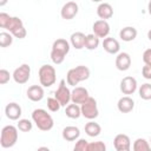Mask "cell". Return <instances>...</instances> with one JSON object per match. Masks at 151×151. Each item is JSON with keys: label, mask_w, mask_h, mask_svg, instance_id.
I'll use <instances>...</instances> for the list:
<instances>
[{"label": "cell", "mask_w": 151, "mask_h": 151, "mask_svg": "<svg viewBox=\"0 0 151 151\" xmlns=\"http://www.w3.org/2000/svg\"><path fill=\"white\" fill-rule=\"evenodd\" d=\"M32 120L41 131H50L54 125L52 116L47 113V111L44 109H35L32 112Z\"/></svg>", "instance_id": "6da1fadb"}, {"label": "cell", "mask_w": 151, "mask_h": 151, "mask_svg": "<svg viewBox=\"0 0 151 151\" xmlns=\"http://www.w3.org/2000/svg\"><path fill=\"white\" fill-rule=\"evenodd\" d=\"M70 51V44L66 39H57L53 45H52V51H51V59L54 64L59 65L64 61L66 54Z\"/></svg>", "instance_id": "7a4b0ae2"}, {"label": "cell", "mask_w": 151, "mask_h": 151, "mask_svg": "<svg viewBox=\"0 0 151 151\" xmlns=\"http://www.w3.org/2000/svg\"><path fill=\"white\" fill-rule=\"evenodd\" d=\"M88 77H90V68L87 66L79 65L77 67H73V68L68 70L67 76H66V81H67L68 85L76 86L80 81H84V80L88 79Z\"/></svg>", "instance_id": "3957f363"}, {"label": "cell", "mask_w": 151, "mask_h": 151, "mask_svg": "<svg viewBox=\"0 0 151 151\" xmlns=\"http://www.w3.org/2000/svg\"><path fill=\"white\" fill-rule=\"evenodd\" d=\"M18 140V127L13 125H6L1 130L0 144L4 149H8L15 145Z\"/></svg>", "instance_id": "277c9868"}, {"label": "cell", "mask_w": 151, "mask_h": 151, "mask_svg": "<svg viewBox=\"0 0 151 151\" xmlns=\"http://www.w3.org/2000/svg\"><path fill=\"white\" fill-rule=\"evenodd\" d=\"M39 81L44 87H50L55 83L57 72L55 68L51 65H42L39 68Z\"/></svg>", "instance_id": "5b68a950"}, {"label": "cell", "mask_w": 151, "mask_h": 151, "mask_svg": "<svg viewBox=\"0 0 151 151\" xmlns=\"http://www.w3.org/2000/svg\"><path fill=\"white\" fill-rule=\"evenodd\" d=\"M6 29H8L9 33H12V35L18 38V39H24L26 37V34H27L26 28L24 27L22 20L20 18H18V17H12L11 18V21L7 25Z\"/></svg>", "instance_id": "8992f818"}, {"label": "cell", "mask_w": 151, "mask_h": 151, "mask_svg": "<svg viewBox=\"0 0 151 151\" xmlns=\"http://www.w3.org/2000/svg\"><path fill=\"white\" fill-rule=\"evenodd\" d=\"M80 109H81V116H84L87 119H94L99 114V111H98V107H97V101L92 97H88L81 104Z\"/></svg>", "instance_id": "52a82bcc"}, {"label": "cell", "mask_w": 151, "mask_h": 151, "mask_svg": "<svg viewBox=\"0 0 151 151\" xmlns=\"http://www.w3.org/2000/svg\"><path fill=\"white\" fill-rule=\"evenodd\" d=\"M55 98L59 100V103L61 104V106H66L70 100H71V91L68 90V87L66 86V81L63 79L59 83V86L54 93Z\"/></svg>", "instance_id": "ba28073f"}, {"label": "cell", "mask_w": 151, "mask_h": 151, "mask_svg": "<svg viewBox=\"0 0 151 151\" xmlns=\"http://www.w3.org/2000/svg\"><path fill=\"white\" fill-rule=\"evenodd\" d=\"M29 76H31V67L27 64H22L14 70L12 77L17 84H25L28 81Z\"/></svg>", "instance_id": "9c48e42d"}, {"label": "cell", "mask_w": 151, "mask_h": 151, "mask_svg": "<svg viewBox=\"0 0 151 151\" xmlns=\"http://www.w3.org/2000/svg\"><path fill=\"white\" fill-rule=\"evenodd\" d=\"M78 4L74 2V1H68L66 2L63 7H61V11H60V15L63 19L65 20H71L73 19L77 14H78Z\"/></svg>", "instance_id": "30bf717a"}, {"label": "cell", "mask_w": 151, "mask_h": 151, "mask_svg": "<svg viewBox=\"0 0 151 151\" xmlns=\"http://www.w3.org/2000/svg\"><path fill=\"white\" fill-rule=\"evenodd\" d=\"M137 90V80L136 78L131 77V76H127L125 78L122 79L120 81V91L124 93V94H133Z\"/></svg>", "instance_id": "8fae6325"}, {"label": "cell", "mask_w": 151, "mask_h": 151, "mask_svg": "<svg viewBox=\"0 0 151 151\" xmlns=\"http://www.w3.org/2000/svg\"><path fill=\"white\" fill-rule=\"evenodd\" d=\"M92 29H93V34H96L98 38H106L110 33V25L106 20L100 19L94 21Z\"/></svg>", "instance_id": "7c38bea8"}, {"label": "cell", "mask_w": 151, "mask_h": 151, "mask_svg": "<svg viewBox=\"0 0 151 151\" xmlns=\"http://www.w3.org/2000/svg\"><path fill=\"white\" fill-rule=\"evenodd\" d=\"M113 145H114V149L117 151H129L131 147V140H130L127 134L119 133L114 137Z\"/></svg>", "instance_id": "4fadbf2b"}, {"label": "cell", "mask_w": 151, "mask_h": 151, "mask_svg": "<svg viewBox=\"0 0 151 151\" xmlns=\"http://www.w3.org/2000/svg\"><path fill=\"white\" fill-rule=\"evenodd\" d=\"M88 97H90L88 91L85 87H81V86L76 87L71 92V100H72V103H76V104H83Z\"/></svg>", "instance_id": "5bb4252c"}, {"label": "cell", "mask_w": 151, "mask_h": 151, "mask_svg": "<svg viewBox=\"0 0 151 151\" xmlns=\"http://www.w3.org/2000/svg\"><path fill=\"white\" fill-rule=\"evenodd\" d=\"M131 66V57L126 52H120L118 53L116 58V67L119 71H126Z\"/></svg>", "instance_id": "9a60e30c"}, {"label": "cell", "mask_w": 151, "mask_h": 151, "mask_svg": "<svg viewBox=\"0 0 151 151\" xmlns=\"http://www.w3.org/2000/svg\"><path fill=\"white\" fill-rule=\"evenodd\" d=\"M5 113L6 117L11 120H18L21 116V107L17 103H9L5 107Z\"/></svg>", "instance_id": "2e32d148"}, {"label": "cell", "mask_w": 151, "mask_h": 151, "mask_svg": "<svg viewBox=\"0 0 151 151\" xmlns=\"http://www.w3.org/2000/svg\"><path fill=\"white\" fill-rule=\"evenodd\" d=\"M118 110L122 112V113H129L133 110L134 107V101L132 98H130L129 96H125V97H122L119 100H118Z\"/></svg>", "instance_id": "e0dca14e"}, {"label": "cell", "mask_w": 151, "mask_h": 151, "mask_svg": "<svg viewBox=\"0 0 151 151\" xmlns=\"http://www.w3.org/2000/svg\"><path fill=\"white\" fill-rule=\"evenodd\" d=\"M44 88L40 85H32L27 90V97L32 101H40L44 98Z\"/></svg>", "instance_id": "ac0fdd59"}, {"label": "cell", "mask_w": 151, "mask_h": 151, "mask_svg": "<svg viewBox=\"0 0 151 151\" xmlns=\"http://www.w3.org/2000/svg\"><path fill=\"white\" fill-rule=\"evenodd\" d=\"M97 14L100 19L103 20H106V19H110L112 18L113 15V8L110 4L107 2H101L98 7H97Z\"/></svg>", "instance_id": "d6986e66"}, {"label": "cell", "mask_w": 151, "mask_h": 151, "mask_svg": "<svg viewBox=\"0 0 151 151\" xmlns=\"http://www.w3.org/2000/svg\"><path fill=\"white\" fill-rule=\"evenodd\" d=\"M103 47L110 54H116L120 50V45L114 38H105L103 41Z\"/></svg>", "instance_id": "ffe728a7"}, {"label": "cell", "mask_w": 151, "mask_h": 151, "mask_svg": "<svg viewBox=\"0 0 151 151\" xmlns=\"http://www.w3.org/2000/svg\"><path fill=\"white\" fill-rule=\"evenodd\" d=\"M79 136H80V131L76 126H66L63 130V138L66 142H73L76 139H78Z\"/></svg>", "instance_id": "44dd1931"}, {"label": "cell", "mask_w": 151, "mask_h": 151, "mask_svg": "<svg viewBox=\"0 0 151 151\" xmlns=\"http://www.w3.org/2000/svg\"><path fill=\"white\" fill-rule=\"evenodd\" d=\"M137 37V29L132 26H126L120 29L119 32V38L123 41H132Z\"/></svg>", "instance_id": "7402d4cb"}, {"label": "cell", "mask_w": 151, "mask_h": 151, "mask_svg": "<svg viewBox=\"0 0 151 151\" xmlns=\"http://www.w3.org/2000/svg\"><path fill=\"white\" fill-rule=\"evenodd\" d=\"M85 38L86 35L81 32H76L71 34V44L74 48L77 50H81L83 47H85Z\"/></svg>", "instance_id": "603a6c76"}, {"label": "cell", "mask_w": 151, "mask_h": 151, "mask_svg": "<svg viewBox=\"0 0 151 151\" xmlns=\"http://www.w3.org/2000/svg\"><path fill=\"white\" fill-rule=\"evenodd\" d=\"M65 113L68 118L71 119H78L80 116H81V109L78 106V104L73 103V104H68L66 106V110H65Z\"/></svg>", "instance_id": "cb8c5ba5"}, {"label": "cell", "mask_w": 151, "mask_h": 151, "mask_svg": "<svg viewBox=\"0 0 151 151\" xmlns=\"http://www.w3.org/2000/svg\"><path fill=\"white\" fill-rule=\"evenodd\" d=\"M85 132L87 136L90 137H97L100 134L101 132V127L98 123H94V122H88L86 123L85 125Z\"/></svg>", "instance_id": "d4e9b609"}, {"label": "cell", "mask_w": 151, "mask_h": 151, "mask_svg": "<svg viewBox=\"0 0 151 151\" xmlns=\"http://www.w3.org/2000/svg\"><path fill=\"white\" fill-rule=\"evenodd\" d=\"M99 46V38L96 34H87L85 38V47L90 51L96 50Z\"/></svg>", "instance_id": "484cf974"}, {"label": "cell", "mask_w": 151, "mask_h": 151, "mask_svg": "<svg viewBox=\"0 0 151 151\" xmlns=\"http://www.w3.org/2000/svg\"><path fill=\"white\" fill-rule=\"evenodd\" d=\"M133 150L134 151H149L151 150V145L144 138H137L133 143Z\"/></svg>", "instance_id": "4316f807"}, {"label": "cell", "mask_w": 151, "mask_h": 151, "mask_svg": "<svg viewBox=\"0 0 151 151\" xmlns=\"http://www.w3.org/2000/svg\"><path fill=\"white\" fill-rule=\"evenodd\" d=\"M139 97L144 100L151 99V84L145 83L139 87Z\"/></svg>", "instance_id": "83f0119b"}, {"label": "cell", "mask_w": 151, "mask_h": 151, "mask_svg": "<svg viewBox=\"0 0 151 151\" xmlns=\"http://www.w3.org/2000/svg\"><path fill=\"white\" fill-rule=\"evenodd\" d=\"M12 42H13L12 33H7V32L0 33V46L1 47H8L9 45H12Z\"/></svg>", "instance_id": "f1b7e54d"}, {"label": "cell", "mask_w": 151, "mask_h": 151, "mask_svg": "<svg viewBox=\"0 0 151 151\" xmlns=\"http://www.w3.org/2000/svg\"><path fill=\"white\" fill-rule=\"evenodd\" d=\"M32 122L31 120H28V119H19V122H18V125H17V127L21 131V132H28V131H31L32 130Z\"/></svg>", "instance_id": "f546056e"}, {"label": "cell", "mask_w": 151, "mask_h": 151, "mask_svg": "<svg viewBox=\"0 0 151 151\" xmlns=\"http://www.w3.org/2000/svg\"><path fill=\"white\" fill-rule=\"evenodd\" d=\"M106 150V145L99 140V142H92L88 143L87 145V151H105Z\"/></svg>", "instance_id": "4dcf8cb0"}, {"label": "cell", "mask_w": 151, "mask_h": 151, "mask_svg": "<svg viewBox=\"0 0 151 151\" xmlns=\"http://www.w3.org/2000/svg\"><path fill=\"white\" fill-rule=\"evenodd\" d=\"M60 106H61V104L59 103V100H58L55 97H54V98H48V99H47V107H48L50 111H52V112H57V111H59Z\"/></svg>", "instance_id": "1f68e13d"}, {"label": "cell", "mask_w": 151, "mask_h": 151, "mask_svg": "<svg viewBox=\"0 0 151 151\" xmlns=\"http://www.w3.org/2000/svg\"><path fill=\"white\" fill-rule=\"evenodd\" d=\"M11 18H12V17H9L7 13L1 12V13H0V27H1V28H6L7 25L9 24V21H11Z\"/></svg>", "instance_id": "d6a6232c"}, {"label": "cell", "mask_w": 151, "mask_h": 151, "mask_svg": "<svg viewBox=\"0 0 151 151\" xmlns=\"http://www.w3.org/2000/svg\"><path fill=\"white\" fill-rule=\"evenodd\" d=\"M87 145H88L87 140L81 138V139H79V140L76 143L74 150H77V151H87Z\"/></svg>", "instance_id": "836d02e7"}, {"label": "cell", "mask_w": 151, "mask_h": 151, "mask_svg": "<svg viewBox=\"0 0 151 151\" xmlns=\"http://www.w3.org/2000/svg\"><path fill=\"white\" fill-rule=\"evenodd\" d=\"M9 78H11L9 72H8L7 70H5V68H1V70H0V84H1V85L7 84V83L9 81Z\"/></svg>", "instance_id": "e575fe53"}, {"label": "cell", "mask_w": 151, "mask_h": 151, "mask_svg": "<svg viewBox=\"0 0 151 151\" xmlns=\"http://www.w3.org/2000/svg\"><path fill=\"white\" fill-rule=\"evenodd\" d=\"M142 74L145 79H151V65L145 64V66L142 68Z\"/></svg>", "instance_id": "d590c367"}, {"label": "cell", "mask_w": 151, "mask_h": 151, "mask_svg": "<svg viewBox=\"0 0 151 151\" xmlns=\"http://www.w3.org/2000/svg\"><path fill=\"white\" fill-rule=\"evenodd\" d=\"M143 60H144L145 64L151 65V48H147V50L144 51V53H143Z\"/></svg>", "instance_id": "8d00e7d4"}, {"label": "cell", "mask_w": 151, "mask_h": 151, "mask_svg": "<svg viewBox=\"0 0 151 151\" xmlns=\"http://www.w3.org/2000/svg\"><path fill=\"white\" fill-rule=\"evenodd\" d=\"M8 0H0V6H5Z\"/></svg>", "instance_id": "74e56055"}, {"label": "cell", "mask_w": 151, "mask_h": 151, "mask_svg": "<svg viewBox=\"0 0 151 151\" xmlns=\"http://www.w3.org/2000/svg\"><path fill=\"white\" fill-rule=\"evenodd\" d=\"M147 11H149V13H150V15H151V0L149 1V5H147Z\"/></svg>", "instance_id": "f35d334b"}, {"label": "cell", "mask_w": 151, "mask_h": 151, "mask_svg": "<svg viewBox=\"0 0 151 151\" xmlns=\"http://www.w3.org/2000/svg\"><path fill=\"white\" fill-rule=\"evenodd\" d=\"M147 38H149V40H151V29L147 32Z\"/></svg>", "instance_id": "ab89813d"}, {"label": "cell", "mask_w": 151, "mask_h": 151, "mask_svg": "<svg viewBox=\"0 0 151 151\" xmlns=\"http://www.w3.org/2000/svg\"><path fill=\"white\" fill-rule=\"evenodd\" d=\"M92 1H93V2H100L101 0H92Z\"/></svg>", "instance_id": "60d3db41"}, {"label": "cell", "mask_w": 151, "mask_h": 151, "mask_svg": "<svg viewBox=\"0 0 151 151\" xmlns=\"http://www.w3.org/2000/svg\"><path fill=\"white\" fill-rule=\"evenodd\" d=\"M150 144H151V137H150Z\"/></svg>", "instance_id": "b9f144b4"}]
</instances>
